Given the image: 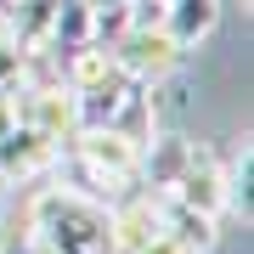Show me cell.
I'll return each mask as SVG.
<instances>
[{
    "label": "cell",
    "mask_w": 254,
    "mask_h": 254,
    "mask_svg": "<svg viewBox=\"0 0 254 254\" xmlns=\"http://www.w3.org/2000/svg\"><path fill=\"white\" fill-rule=\"evenodd\" d=\"M51 164H63V147L46 141L40 130L28 125H11L6 136H0V181H34V175H46Z\"/></svg>",
    "instance_id": "obj_4"
},
{
    "label": "cell",
    "mask_w": 254,
    "mask_h": 254,
    "mask_svg": "<svg viewBox=\"0 0 254 254\" xmlns=\"http://www.w3.org/2000/svg\"><path fill=\"white\" fill-rule=\"evenodd\" d=\"M158 220H164V232H170L187 254H209V249H215V215L181 203L175 192H158Z\"/></svg>",
    "instance_id": "obj_5"
},
{
    "label": "cell",
    "mask_w": 254,
    "mask_h": 254,
    "mask_svg": "<svg viewBox=\"0 0 254 254\" xmlns=\"http://www.w3.org/2000/svg\"><path fill=\"white\" fill-rule=\"evenodd\" d=\"M96 254H113V243H108V249H96Z\"/></svg>",
    "instance_id": "obj_8"
},
{
    "label": "cell",
    "mask_w": 254,
    "mask_h": 254,
    "mask_svg": "<svg viewBox=\"0 0 254 254\" xmlns=\"http://www.w3.org/2000/svg\"><path fill=\"white\" fill-rule=\"evenodd\" d=\"M175 198L192 203V209H203V215H226V164H220L209 147H187V164H181V175H175Z\"/></svg>",
    "instance_id": "obj_3"
},
{
    "label": "cell",
    "mask_w": 254,
    "mask_h": 254,
    "mask_svg": "<svg viewBox=\"0 0 254 254\" xmlns=\"http://www.w3.org/2000/svg\"><path fill=\"white\" fill-rule=\"evenodd\" d=\"M164 6H170V0H164Z\"/></svg>",
    "instance_id": "obj_9"
},
{
    "label": "cell",
    "mask_w": 254,
    "mask_h": 254,
    "mask_svg": "<svg viewBox=\"0 0 254 254\" xmlns=\"http://www.w3.org/2000/svg\"><path fill=\"white\" fill-rule=\"evenodd\" d=\"M220 23V0H170L164 6V34L175 40V46H198V40H209V28Z\"/></svg>",
    "instance_id": "obj_6"
},
{
    "label": "cell",
    "mask_w": 254,
    "mask_h": 254,
    "mask_svg": "<svg viewBox=\"0 0 254 254\" xmlns=\"http://www.w3.org/2000/svg\"><path fill=\"white\" fill-rule=\"evenodd\" d=\"M28 232H34V249L46 254H96L108 249V203L73 187H46L28 203Z\"/></svg>",
    "instance_id": "obj_1"
},
{
    "label": "cell",
    "mask_w": 254,
    "mask_h": 254,
    "mask_svg": "<svg viewBox=\"0 0 254 254\" xmlns=\"http://www.w3.org/2000/svg\"><path fill=\"white\" fill-rule=\"evenodd\" d=\"M113 63L125 68L136 85H153V79H164V73L181 63V46L164 34V23L158 28H125L119 46H113Z\"/></svg>",
    "instance_id": "obj_2"
},
{
    "label": "cell",
    "mask_w": 254,
    "mask_h": 254,
    "mask_svg": "<svg viewBox=\"0 0 254 254\" xmlns=\"http://www.w3.org/2000/svg\"><path fill=\"white\" fill-rule=\"evenodd\" d=\"M136 254H187V249H181V243H175V237H170V232H158V237H147V243H141Z\"/></svg>",
    "instance_id": "obj_7"
}]
</instances>
